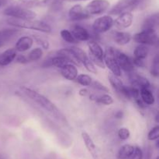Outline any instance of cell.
Returning a JSON list of instances; mask_svg holds the SVG:
<instances>
[{"label": "cell", "instance_id": "d4e9b609", "mask_svg": "<svg viewBox=\"0 0 159 159\" xmlns=\"http://www.w3.org/2000/svg\"><path fill=\"white\" fill-rule=\"evenodd\" d=\"M108 80L110 85L112 86V87H113L118 94H120L121 91H122L123 88H124L125 85H124V83L122 82V80L120 79L119 76H115L113 73H109Z\"/></svg>", "mask_w": 159, "mask_h": 159}, {"label": "cell", "instance_id": "8d00e7d4", "mask_svg": "<svg viewBox=\"0 0 159 159\" xmlns=\"http://www.w3.org/2000/svg\"><path fill=\"white\" fill-rule=\"evenodd\" d=\"M151 73L152 76L158 77V73H159V64H158V55L155 56L154 59L153 63H152V69H151Z\"/></svg>", "mask_w": 159, "mask_h": 159}, {"label": "cell", "instance_id": "ac0fdd59", "mask_svg": "<svg viewBox=\"0 0 159 159\" xmlns=\"http://www.w3.org/2000/svg\"><path fill=\"white\" fill-rule=\"evenodd\" d=\"M130 83L132 87H137L139 90L141 88H149L151 86L150 82L147 78L134 73L130 74Z\"/></svg>", "mask_w": 159, "mask_h": 159}, {"label": "cell", "instance_id": "f546056e", "mask_svg": "<svg viewBox=\"0 0 159 159\" xmlns=\"http://www.w3.org/2000/svg\"><path fill=\"white\" fill-rule=\"evenodd\" d=\"M43 54V51L41 48H35L26 55V58L28 62H36L41 59Z\"/></svg>", "mask_w": 159, "mask_h": 159}, {"label": "cell", "instance_id": "277c9868", "mask_svg": "<svg viewBox=\"0 0 159 159\" xmlns=\"http://www.w3.org/2000/svg\"><path fill=\"white\" fill-rule=\"evenodd\" d=\"M3 14L8 17H12L21 20H35L37 13L30 9H24L16 5L8 6L4 9Z\"/></svg>", "mask_w": 159, "mask_h": 159}, {"label": "cell", "instance_id": "9c48e42d", "mask_svg": "<svg viewBox=\"0 0 159 159\" xmlns=\"http://www.w3.org/2000/svg\"><path fill=\"white\" fill-rule=\"evenodd\" d=\"M110 2L107 0H93L87 4L85 9L90 17H92L106 12L110 8Z\"/></svg>", "mask_w": 159, "mask_h": 159}, {"label": "cell", "instance_id": "f6af8a7d", "mask_svg": "<svg viewBox=\"0 0 159 159\" xmlns=\"http://www.w3.org/2000/svg\"><path fill=\"white\" fill-rule=\"evenodd\" d=\"M3 45H2V44H1V43H0V48H1L2 46H3Z\"/></svg>", "mask_w": 159, "mask_h": 159}, {"label": "cell", "instance_id": "603a6c76", "mask_svg": "<svg viewBox=\"0 0 159 159\" xmlns=\"http://www.w3.org/2000/svg\"><path fill=\"white\" fill-rule=\"evenodd\" d=\"M140 97L146 105H153L155 102V98L149 88L140 89Z\"/></svg>", "mask_w": 159, "mask_h": 159}, {"label": "cell", "instance_id": "9a60e30c", "mask_svg": "<svg viewBox=\"0 0 159 159\" xmlns=\"http://www.w3.org/2000/svg\"><path fill=\"white\" fill-rule=\"evenodd\" d=\"M34 39L32 37L30 36H22L21 37L17 40L16 43L15 45V49L17 52H24L28 51L32 48L34 45Z\"/></svg>", "mask_w": 159, "mask_h": 159}, {"label": "cell", "instance_id": "74e56055", "mask_svg": "<svg viewBox=\"0 0 159 159\" xmlns=\"http://www.w3.org/2000/svg\"><path fill=\"white\" fill-rule=\"evenodd\" d=\"M143 158V151L140 147H134V150L129 159H142Z\"/></svg>", "mask_w": 159, "mask_h": 159}, {"label": "cell", "instance_id": "5bb4252c", "mask_svg": "<svg viewBox=\"0 0 159 159\" xmlns=\"http://www.w3.org/2000/svg\"><path fill=\"white\" fill-rule=\"evenodd\" d=\"M71 33L72 34L73 37L75 38V40L79 41H88L91 38L89 32L87 31L85 28L80 25L75 24L71 26Z\"/></svg>", "mask_w": 159, "mask_h": 159}, {"label": "cell", "instance_id": "3957f363", "mask_svg": "<svg viewBox=\"0 0 159 159\" xmlns=\"http://www.w3.org/2000/svg\"><path fill=\"white\" fill-rule=\"evenodd\" d=\"M120 50L113 48V47H108L106 48L104 51L103 62L105 66L107 67L110 70L111 73L116 76H121V69L120 68L119 65L116 61V55Z\"/></svg>", "mask_w": 159, "mask_h": 159}, {"label": "cell", "instance_id": "8fae6325", "mask_svg": "<svg viewBox=\"0 0 159 159\" xmlns=\"http://www.w3.org/2000/svg\"><path fill=\"white\" fill-rule=\"evenodd\" d=\"M116 59L121 70H123L124 72L129 73V74H132L134 72V65L132 62V59L127 54L119 51L116 55Z\"/></svg>", "mask_w": 159, "mask_h": 159}, {"label": "cell", "instance_id": "7402d4cb", "mask_svg": "<svg viewBox=\"0 0 159 159\" xmlns=\"http://www.w3.org/2000/svg\"><path fill=\"white\" fill-rule=\"evenodd\" d=\"M113 37L115 43L118 45H127L132 39L131 34L125 31H116Z\"/></svg>", "mask_w": 159, "mask_h": 159}, {"label": "cell", "instance_id": "2e32d148", "mask_svg": "<svg viewBox=\"0 0 159 159\" xmlns=\"http://www.w3.org/2000/svg\"><path fill=\"white\" fill-rule=\"evenodd\" d=\"M61 74L65 79L73 81L76 79L79 73L76 65H75L74 64L68 63L61 68Z\"/></svg>", "mask_w": 159, "mask_h": 159}, {"label": "cell", "instance_id": "b9f144b4", "mask_svg": "<svg viewBox=\"0 0 159 159\" xmlns=\"http://www.w3.org/2000/svg\"><path fill=\"white\" fill-rule=\"evenodd\" d=\"M123 116H124V112L121 110L118 111V112H116V114H115V117H116V118H122Z\"/></svg>", "mask_w": 159, "mask_h": 159}, {"label": "cell", "instance_id": "ee69618b", "mask_svg": "<svg viewBox=\"0 0 159 159\" xmlns=\"http://www.w3.org/2000/svg\"><path fill=\"white\" fill-rule=\"evenodd\" d=\"M61 2H62V1H82V0H60Z\"/></svg>", "mask_w": 159, "mask_h": 159}, {"label": "cell", "instance_id": "30bf717a", "mask_svg": "<svg viewBox=\"0 0 159 159\" xmlns=\"http://www.w3.org/2000/svg\"><path fill=\"white\" fill-rule=\"evenodd\" d=\"M113 26V19L111 16L106 15L96 19L93 22L92 27L93 31H95L96 34H102L110 31Z\"/></svg>", "mask_w": 159, "mask_h": 159}, {"label": "cell", "instance_id": "7c38bea8", "mask_svg": "<svg viewBox=\"0 0 159 159\" xmlns=\"http://www.w3.org/2000/svg\"><path fill=\"white\" fill-rule=\"evenodd\" d=\"M68 17L71 21H80L91 17L81 5H75L68 11Z\"/></svg>", "mask_w": 159, "mask_h": 159}, {"label": "cell", "instance_id": "836d02e7", "mask_svg": "<svg viewBox=\"0 0 159 159\" xmlns=\"http://www.w3.org/2000/svg\"><path fill=\"white\" fill-rule=\"evenodd\" d=\"M90 86H91L93 89L97 90V91H101L103 92V93H108V92L110 91V89H109L107 86H105L104 84H102V83H100L98 80H93V82H92L91 85Z\"/></svg>", "mask_w": 159, "mask_h": 159}, {"label": "cell", "instance_id": "cb8c5ba5", "mask_svg": "<svg viewBox=\"0 0 159 159\" xmlns=\"http://www.w3.org/2000/svg\"><path fill=\"white\" fill-rule=\"evenodd\" d=\"M57 55L65 57V59H68L71 63L74 64V65H76V66H80L81 65L80 62H79V60H78L77 58L75 57L74 53H73L68 48L60 49L59 51H57Z\"/></svg>", "mask_w": 159, "mask_h": 159}, {"label": "cell", "instance_id": "f35d334b", "mask_svg": "<svg viewBox=\"0 0 159 159\" xmlns=\"http://www.w3.org/2000/svg\"><path fill=\"white\" fill-rule=\"evenodd\" d=\"M15 59L17 62L21 64H25L29 62L27 60V58H26V55H17Z\"/></svg>", "mask_w": 159, "mask_h": 159}, {"label": "cell", "instance_id": "44dd1931", "mask_svg": "<svg viewBox=\"0 0 159 159\" xmlns=\"http://www.w3.org/2000/svg\"><path fill=\"white\" fill-rule=\"evenodd\" d=\"M89 99L91 101L98 103V104H104V105H111L114 102L113 97L111 95L108 94H90Z\"/></svg>", "mask_w": 159, "mask_h": 159}, {"label": "cell", "instance_id": "f1b7e54d", "mask_svg": "<svg viewBox=\"0 0 159 159\" xmlns=\"http://www.w3.org/2000/svg\"><path fill=\"white\" fill-rule=\"evenodd\" d=\"M158 23V17L157 14L149 16L145 19L143 23V30L155 29Z\"/></svg>", "mask_w": 159, "mask_h": 159}, {"label": "cell", "instance_id": "6da1fadb", "mask_svg": "<svg viewBox=\"0 0 159 159\" xmlns=\"http://www.w3.org/2000/svg\"><path fill=\"white\" fill-rule=\"evenodd\" d=\"M21 93L24 94L25 96L30 98V100L33 102L36 103L37 105L41 107L43 110L46 111L47 112L52 115L55 119H57L58 122H61L63 124H65L67 123V119L65 117V115L62 114V112L57 108V106L54 104L51 101H50L47 97L44 95L41 94L39 92L33 90L32 88H30L27 87H20Z\"/></svg>", "mask_w": 159, "mask_h": 159}, {"label": "cell", "instance_id": "4fadbf2b", "mask_svg": "<svg viewBox=\"0 0 159 159\" xmlns=\"http://www.w3.org/2000/svg\"><path fill=\"white\" fill-rule=\"evenodd\" d=\"M134 17L131 12H124L118 16L117 18L113 20V26L119 30L127 29L133 23Z\"/></svg>", "mask_w": 159, "mask_h": 159}, {"label": "cell", "instance_id": "ab89813d", "mask_svg": "<svg viewBox=\"0 0 159 159\" xmlns=\"http://www.w3.org/2000/svg\"><path fill=\"white\" fill-rule=\"evenodd\" d=\"M138 8H140V9H144V8L146 7V6H148V2L150 1V0H138Z\"/></svg>", "mask_w": 159, "mask_h": 159}, {"label": "cell", "instance_id": "7bdbcfd3", "mask_svg": "<svg viewBox=\"0 0 159 159\" xmlns=\"http://www.w3.org/2000/svg\"><path fill=\"white\" fill-rule=\"evenodd\" d=\"M5 1H6V0H0V9H1V7L5 3Z\"/></svg>", "mask_w": 159, "mask_h": 159}, {"label": "cell", "instance_id": "bcb514c9", "mask_svg": "<svg viewBox=\"0 0 159 159\" xmlns=\"http://www.w3.org/2000/svg\"><path fill=\"white\" fill-rule=\"evenodd\" d=\"M156 159H159V157H156Z\"/></svg>", "mask_w": 159, "mask_h": 159}, {"label": "cell", "instance_id": "5b68a950", "mask_svg": "<svg viewBox=\"0 0 159 159\" xmlns=\"http://www.w3.org/2000/svg\"><path fill=\"white\" fill-rule=\"evenodd\" d=\"M89 58L95 65L104 69L106 68L103 62L104 51L98 42L95 41H89L88 42Z\"/></svg>", "mask_w": 159, "mask_h": 159}, {"label": "cell", "instance_id": "d590c367", "mask_svg": "<svg viewBox=\"0 0 159 159\" xmlns=\"http://www.w3.org/2000/svg\"><path fill=\"white\" fill-rule=\"evenodd\" d=\"M118 137L120 140H126L130 137V132L129 130V129L126 127H122L118 130L117 132Z\"/></svg>", "mask_w": 159, "mask_h": 159}, {"label": "cell", "instance_id": "83f0119b", "mask_svg": "<svg viewBox=\"0 0 159 159\" xmlns=\"http://www.w3.org/2000/svg\"><path fill=\"white\" fill-rule=\"evenodd\" d=\"M42 2L40 0H17L15 5L24 9H32L40 6Z\"/></svg>", "mask_w": 159, "mask_h": 159}, {"label": "cell", "instance_id": "e575fe53", "mask_svg": "<svg viewBox=\"0 0 159 159\" xmlns=\"http://www.w3.org/2000/svg\"><path fill=\"white\" fill-rule=\"evenodd\" d=\"M159 137V127L158 126H155V127L152 128L150 131H149L148 134V139L151 141H154V140H157Z\"/></svg>", "mask_w": 159, "mask_h": 159}, {"label": "cell", "instance_id": "7a4b0ae2", "mask_svg": "<svg viewBox=\"0 0 159 159\" xmlns=\"http://www.w3.org/2000/svg\"><path fill=\"white\" fill-rule=\"evenodd\" d=\"M6 23L10 26L19 29H29L33 31H40L42 33L49 34L52 31L51 26L45 22L37 20H21L9 17Z\"/></svg>", "mask_w": 159, "mask_h": 159}, {"label": "cell", "instance_id": "d6986e66", "mask_svg": "<svg viewBox=\"0 0 159 159\" xmlns=\"http://www.w3.org/2000/svg\"><path fill=\"white\" fill-rule=\"evenodd\" d=\"M82 138L83 140L84 143H85V147H86L87 150L90 153L93 157L94 159H97L98 154H97V150H96V144H95L94 141L93 140L92 137H90L89 134L85 131H82Z\"/></svg>", "mask_w": 159, "mask_h": 159}, {"label": "cell", "instance_id": "484cf974", "mask_svg": "<svg viewBox=\"0 0 159 159\" xmlns=\"http://www.w3.org/2000/svg\"><path fill=\"white\" fill-rule=\"evenodd\" d=\"M149 53V48L147 45H139L134 50V59L144 60L148 57Z\"/></svg>", "mask_w": 159, "mask_h": 159}, {"label": "cell", "instance_id": "8992f818", "mask_svg": "<svg viewBox=\"0 0 159 159\" xmlns=\"http://www.w3.org/2000/svg\"><path fill=\"white\" fill-rule=\"evenodd\" d=\"M133 40L139 45H155L158 44V36L155 29L142 30L133 36Z\"/></svg>", "mask_w": 159, "mask_h": 159}, {"label": "cell", "instance_id": "d6a6232c", "mask_svg": "<svg viewBox=\"0 0 159 159\" xmlns=\"http://www.w3.org/2000/svg\"><path fill=\"white\" fill-rule=\"evenodd\" d=\"M32 37L34 39V41H35V42H37L39 45H40V47L43 49L48 50L50 48L49 41L47 39H45L44 37L39 35H33Z\"/></svg>", "mask_w": 159, "mask_h": 159}, {"label": "cell", "instance_id": "ba28073f", "mask_svg": "<svg viewBox=\"0 0 159 159\" xmlns=\"http://www.w3.org/2000/svg\"><path fill=\"white\" fill-rule=\"evenodd\" d=\"M68 48L74 53L81 65H83L89 72H90L91 73H94V74L97 73V69H96V65L92 62V61L89 58V55L83 49L76 46H71Z\"/></svg>", "mask_w": 159, "mask_h": 159}, {"label": "cell", "instance_id": "4316f807", "mask_svg": "<svg viewBox=\"0 0 159 159\" xmlns=\"http://www.w3.org/2000/svg\"><path fill=\"white\" fill-rule=\"evenodd\" d=\"M134 150V147L133 145H123L118 151V157L119 159H129L133 154Z\"/></svg>", "mask_w": 159, "mask_h": 159}, {"label": "cell", "instance_id": "52a82bcc", "mask_svg": "<svg viewBox=\"0 0 159 159\" xmlns=\"http://www.w3.org/2000/svg\"><path fill=\"white\" fill-rule=\"evenodd\" d=\"M138 7V0H120L110 10V15L119 16L124 12H131Z\"/></svg>", "mask_w": 159, "mask_h": 159}, {"label": "cell", "instance_id": "4dcf8cb0", "mask_svg": "<svg viewBox=\"0 0 159 159\" xmlns=\"http://www.w3.org/2000/svg\"><path fill=\"white\" fill-rule=\"evenodd\" d=\"M76 82L80 85L84 86V87H88V86L91 85L92 82H93V79L90 76L87 74H79L78 75L76 79L75 80Z\"/></svg>", "mask_w": 159, "mask_h": 159}, {"label": "cell", "instance_id": "60d3db41", "mask_svg": "<svg viewBox=\"0 0 159 159\" xmlns=\"http://www.w3.org/2000/svg\"><path fill=\"white\" fill-rule=\"evenodd\" d=\"M79 95H80V96L86 97L87 95H89V92L88 89L85 88V87H84V88H82V89H80V90H79Z\"/></svg>", "mask_w": 159, "mask_h": 159}, {"label": "cell", "instance_id": "1f68e13d", "mask_svg": "<svg viewBox=\"0 0 159 159\" xmlns=\"http://www.w3.org/2000/svg\"><path fill=\"white\" fill-rule=\"evenodd\" d=\"M60 34L61 38L63 39L65 42H68V43H70V44L78 43V41L75 40V38L73 37L71 31H68V30H66V29L61 30L60 32Z\"/></svg>", "mask_w": 159, "mask_h": 159}, {"label": "cell", "instance_id": "ffe728a7", "mask_svg": "<svg viewBox=\"0 0 159 159\" xmlns=\"http://www.w3.org/2000/svg\"><path fill=\"white\" fill-rule=\"evenodd\" d=\"M21 32L19 28H7V29L0 30V43L4 45L6 42L9 41L13 39L16 36Z\"/></svg>", "mask_w": 159, "mask_h": 159}, {"label": "cell", "instance_id": "e0dca14e", "mask_svg": "<svg viewBox=\"0 0 159 159\" xmlns=\"http://www.w3.org/2000/svg\"><path fill=\"white\" fill-rule=\"evenodd\" d=\"M16 50L14 48H9L0 54V66H6L15 60L17 55Z\"/></svg>", "mask_w": 159, "mask_h": 159}]
</instances>
